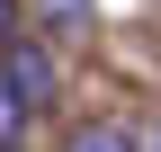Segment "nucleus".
<instances>
[{
	"instance_id": "f257e3e1",
	"label": "nucleus",
	"mask_w": 161,
	"mask_h": 152,
	"mask_svg": "<svg viewBox=\"0 0 161 152\" xmlns=\"http://www.w3.org/2000/svg\"><path fill=\"white\" fill-rule=\"evenodd\" d=\"M0 72H9V99H18V117H54V63H45V45L36 36H18L9 54H0Z\"/></svg>"
},
{
	"instance_id": "f03ea898",
	"label": "nucleus",
	"mask_w": 161,
	"mask_h": 152,
	"mask_svg": "<svg viewBox=\"0 0 161 152\" xmlns=\"http://www.w3.org/2000/svg\"><path fill=\"white\" fill-rule=\"evenodd\" d=\"M90 9L98 0H36V27H45L54 45H80V36H90Z\"/></svg>"
},
{
	"instance_id": "7ed1b4c3",
	"label": "nucleus",
	"mask_w": 161,
	"mask_h": 152,
	"mask_svg": "<svg viewBox=\"0 0 161 152\" xmlns=\"http://www.w3.org/2000/svg\"><path fill=\"white\" fill-rule=\"evenodd\" d=\"M63 152H134V134H125V125H72Z\"/></svg>"
},
{
	"instance_id": "20e7f679",
	"label": "nucleus",
	"mask_w": 161,
	"mask_h": 152,
	"mask_svg": "<svg viewBox=\"0 0 161 152\" xmlns=\"http://www.w3.org/2000/svg\"><path fill=\"white\" fill-rule=\"evenodd\" d=\"M18 36H27V27H18V0H0V54H9Z\"/></svg>"
},
{
	"instance_id": "39448f33",
	"label": "nucleus",
	"mask_w": 161,
	"mask_h": 152,
	"mask_svg": "<svg viewBox=\"0 0 161 152\" xmlns=\"http://www.w3.org/2000/svg\"><path fill=\"white\" fill-rule=\"evenodd\" d=\"M134 152H161V125H152V134H134Z\"/></svg>"
},
{
	"instance_id": "423d86ee",
	"label": "nucleus",
	"mask_w": 161,
	"mask_h": 152,
	"mask_svg": "<svg viewBox=\"0 0 161 152\" xmlns=\"http://www.w3.org/2000/svg\"><path fill=\"white\" fill-rule=\"evenodd\" d=\"M9 152H18V143H9Z\"/></svg>"
}]
</instances>
